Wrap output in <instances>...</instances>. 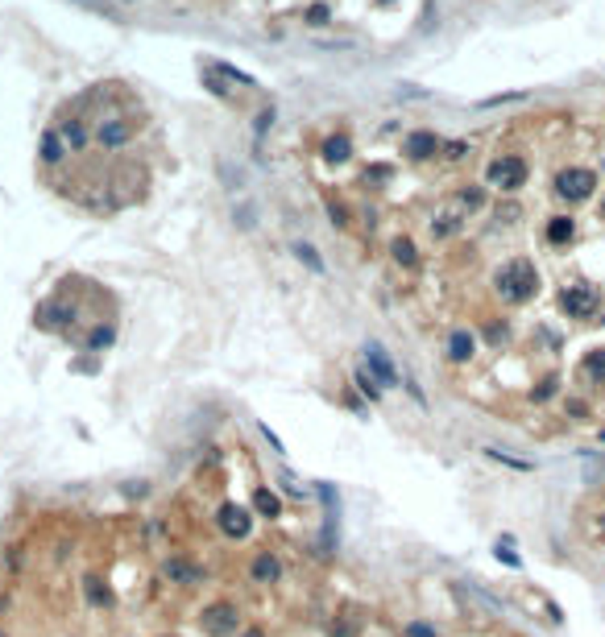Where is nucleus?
<instances>
[{"instance_id": "nucleus-5", "label": "nucleus", "mask_w": 605, "mask_h": 637, "mask_svg": "<svg viewBox=\"0 0 605 637\" xmlns=\"http://www.w3.org/2000/svg\"><path fill=\"white\" fill-rule=\"evenodd\" d=\"M564 310L577 315V319H589V315L597 310V294H593L589 285H568V290H564Z\"/></svg>"}, {"instance_id": "nucleus-11", "label": "nucleus", "mask_w": 605, "mask_h": 637, "mask_svg": "<svg viewBox=\"0 0 605 637\" xmlns=\"http://www.w3.org/2000/svg\"><path fill=\"white\" fill-rule=\"evenodd\" d=\"M348 153H353V141H348L344 133H336V137L323 141V162H344Z\"/></svg>"}, {"instance_id": "nucleus-2", "label": "nucleus", "mask_w": 605, "mask_h": 637, "mask_svg": "<svg viewBox=\"0 0 605 637\" xmlns=\"http://www.w3.org/2000/svg\"><path fill=\"white\" fill-rule=\"evenodd\" d=\"M593 187H597V174H593V170H581V165L564 170V174L556 178V190L564 195V199H572V203L589 199V195H593Z\"/></svg>"}, {"instance_id": "nucleus-23", "label": "nucleus", "mask_w": 605, "mask_h": 637, "mask_svg": "<svg viewBox=\"0 0 605 637\" xmlns=\"http://www.w3.org/2000/svg\"><path fill=\"white\" fill-rule=\"evenodd\" d=\"M245 637H262V629H249V633H245Z\"/></svg>"}, {"instance_id": "nucleus-18", "label": "nucleus", "mask_w": 605, "mask_h": 637, "mask_svg": "<svg viewBox=\"0 0 605 637\" xmlns=\"http://www.w3.org/2000/svg\"><path fill=\"white\" fill-rule=\"evenodd\" d=\"M294 253H299V257L307 261V265H311L315 273H319V269H323V261H319V253H315L311 244H294Z\"/></svg>"}, {"instance_id": "nucleus-21", "label": "nucleus", "mask_w": 605, "mask_h": 637, "mask_svg": "<svg viewBox=\"0 0 605 637\" xmlns=\"http://www.w3.org/2000/svg\"><path fill=\"white\" fill-rule=\"evenodd\" d=\"M104 344H112V327H96V331H92V348H104Z\"/></svg>"}, {"instance_id": "nucleus-8", "label": "nucleus", "mask_w": 605, "mask_h": 637, "mask_svg": "<svg viewBox=\"0 0 605 637\" xmlns=\"http://www.w3.org/2000/svg\"><path fill=\"white\" fill-rule=\"evenodd\" d=\"M249 526H253V521H249V509H241V505H224V509H220V530H224V534L245 538Z\"/></svg>"}, {"instance_id": "nucleus-10", "label": "nucleus", "mask_w": 605, "mask_h": 637, "mask_svg": "<svg viewBox=\"0 0 605 637\" xmlns=\"http://www.w3.org/2000/svg\"><path fill=\"white\" fill-rule=\"evenodd\" d=\"M473 348H477V339H473L464 327L448 335V356H452V360H469V356H473Z\"/></svg>"}, {"instance_id": "nucleus-17", "label": "nucleus", "mask_w": 605, "mask_h": 637, "mask_svg": "<svg viewBox=\"0 0 605 637\" xmlns=\"http://www.w3.org/2000/svg\"><path fill=\"white\" fill-rule=\"evenodd\" d=\"M394 261H398V265H414V261H419V253H414V244L407 236L394 240Z\"/></svg>"}, {"instance_id": "nucleus-3", "label": "nucleus", "mask_w": 605, "mask_h": 637, "mask_svg": "<svg viewBox=\"0 0 605 637\" xmlns=\"http://www.w3.org/2000/svg\"><path fill=\"white\" fill-rule=\"evenodd\" d=\"M199 625H203V629H208L212 637H228V633H237V609H232L228 600H216V604H208V609H203Z\"/></svg>"}, {"instance_id": "nucleus-15", "label": "nucleus", "mask_w": 605, "mask_h": 637, "mask_svg": "<svg viewBox=\"0 0 605 637\" xmlns=\"http://www.w3.org/2000/svg\"><path fill=\"white\" fill-rule=\"evenodd\" d=\"M58 133H63V141L71 145V149H79V145L87 141V129H83V120H67Z\"/></svg>"}, {"instance_id": "nucleus-12", "label": "nucleus", "mask_w": 605, "mask_h": 637, "mask_svg": "<svg viewBox=\"0 0 605 637\" xmlns=\"http://www.w3.org/2000/svg\"><path fill=\"white\" fill-rule=\"evenodd\" d=\"M278 571H282V567H278V559H274V555H257V559H253V579H257V584L278 579Z\"/></svg>"}, {"instance_id": "nucleus-7", "label": "nucleus", "mask_w": 605, "mask_h": 637, "mask_svg": "<svg viewBox=\"0 0 605 637\" xmlns=\"http://www.w3.org/2000/svg\"><path fill=\"white\" fill-rule=\"evenodd\" d=\"M402 149H407V158H411V162H427V158H436L439 137H436V133H427V129H419V133H411V137H407V145H402Z\"/></svg>"}, {"instance_id": "nucleus-14", "label": "nucleus", "mask_w": 605, "mask_h": 637, "mask_svg": "<svg viewBox=\"0 0 605 637\" xmlns=\"http://www.w3.org/2000/svg\"><path fill=\"white\" fill-rule=\"evenodd\" d=\"M253 505H257V513H266V518H278V513H282V501L269 493V489H257V493H253Z\"/></svg>"}, {"instance_id": "nucleus-6", "label": "nucleus", "mask_w": 605, "mask_h": 637, "mask_svg": "<svg viewBox=\"0 0 605 637\" xmlns=\"http://www.w3.org/2000/svg\"><path fill=\"white\" fill-rule=\"evenodd\" d=\"M96 137L100 145H108V149H117V145H124L129 137H133V124L124 116H108V120H100V129H96Z\"/></svg>"}, {"instance_id": "nucleus-19", "label": "nucleus", "mask_w": 605, "mask_h": 637, "mask_svg": "<svg viewBox=\"0 0 605 637\" xmlns=\"http://www.w3.org/2000/svg\"><path fill=\"white\" fill-rule=\"evenodd\" d=\"M460 203H464V207H481V203H485V195H481L477 187H473V190H460Z\"/></svg>"}, {"instance_id": "nucleus-22", "label": "nucleus", "mask_w": 605, "mask_h": 637, "mask_svg": "<svg viewBox=\"0 0 605 637\" xmlns=\"http://www.w3.org/2000/svg\"><path fill=\"white\" fill-rule=\"evenodd\" d=\"M411 637H436V633H432L427 625H411Z\"/></svg>"}, {"instance_id": "nucleus-16", "label": "nucleus", "mask_w": 605, "mask_h": 637, "mask_svg": "<svg viewBox=\"0 0 605 637\" xmlns=\"http://www.w3.org/2000/svg\"><path fill=\"white\" fill-rule=\"evenodd\" d=\"M58 158H63V141H58V133H46V137H42V162H58Z\"/></svg>"}, {"instance_id": "nucleus-20", "label": "nucleus", "mask_w": 605, "mask_h": 637, "mask_svg": "<svg viewBox=\"0 0 605 637\" xmlns=\"http://www.w3.org/2000/svg\"><path fill=\"white\" fill-rule=\"evenodd\" d=\"M203 83H208V87H212V92H216V95H224V92H228V87H224V79H220V75L212 71V67L203 71Z\"/></svg>"}, {"instance_id": "nucleus-1", "label": "nucleus", "mask_w": 605, "mask_h": 637, "mask_svg": "<svg viewBox=\"0 0 605 637\" xmlns=\"http://www.w3.org/2000/svg\"><path fill=\"white\" fill-rule=\"evenodd\" d=\"M498 290H502V298H510V303H527V298H535V290H539L535 265L531 261H510L506 269L498 273Z\"/></svg>"}, {"instance_id": "nucleus-9", "label": "nucleus", "mask_w": 605, "mask_h": 637, "mask_svg": "<svg viewBox=\"0 0 605 637\" xmlns=\"http://www.w3.org/2000/svg\"><path fill=\"white\" fill-rule=\"evenodd\" d=\"M365 356H369V369H373V377H378V385H394V369H390V360H386V352L373 344V348H365Z\"/></svg>"}, {"instance_id": "nucleus-4", "label": "nucleus", "mask_w": 605, "mask_h": 637, "mask_svg": "<svg viewBox=\"0 0 605 637\" xmlns=\"http://www.w3.org/2000/svg\"><path fill=\"white\" fill-rule=\"evenodd\" d=\"M489 183L502 190H518L527 183V162L523 158H498V162L489 165Z\"/></svg>"}, {"instance_id": "nucleus-13", "label": "nucleus", "mask_w": 605, "mask_h": 637, "mask_svg": "<svg viewBox=\"0 0 605 637\" xmlns=\"http://www.w3.org/2000/svg\"><path fill=\"white\" fill-rule=\"evenodd\" d=\"M572 232H577V228H572V219H568V215H556V219L547 224V240H552V244H568Z\"/></svg>"}]
</instances>
